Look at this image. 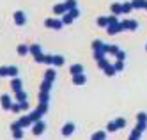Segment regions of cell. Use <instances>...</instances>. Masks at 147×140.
I'll return each instance as SVG.
<instances>
[{"mask_svg":"<svg viewBox=\"0 0 147 140\" xmlns=\"http://www.w3.org/2000/svg\"><path fill=\"white\" fill-rule=\"evenodd\" d=\"M145 50H147V45H145Z\"/></svg>","mask_w":147,"mask_h":140,"instance_id":"5","label":"cell"},{"mask_svg":"<svg viewBox=\"0 0 147 140\" xmlns=\"http://www.w3.org/2000/svg\"><path fill=\"white\" fill-rule=\"evenodd\" d=\"M145 9H147V2H145Z\"/></svg>","mask_w":147,"mask_h":140,"instance_id":"4","label":"cell"},{"mask_svg":"<svg viewBox=\"0 0 147 140\" xmlns=\"http://www.w3.org/2000/svg\"><path fill=\"white\" fill-rule=\"evenodd\" d=\"M115 122H117V128H122V126L126 124V121H124V119H119V121H115Z\"/></svg>","mask_w":147,"mask_h":140,"instance_id":"3","label":"cell"},{"mask_svg":"<svg viewBox=\"0 0 147 140\" xmlns=\"http://www.w3.org/2000/svg\"><path fill=\"white\" fill-rule=\"evenodd\" d=\"M122 27H126V28H131V30H135L136 27H138V23H136L135 20H131V21H124V25Z\"/></svg>","mask_w":147,"mask_h":140,"instance_id":"1","label":"cell"},{"mask_svg":"<svg viewBox=\"0 0 147 140\" xmlns=\"http://www.w3.org/2000/svg\"><path fill=\"white\" fill-rule=\"evenodd\" d=\"M138 122H147V114L145 112H140L138 114Z\"/></svg>","mask_w":147,"mask_h":140,"instance_id":"2","label":"cell"}]
</instances>
